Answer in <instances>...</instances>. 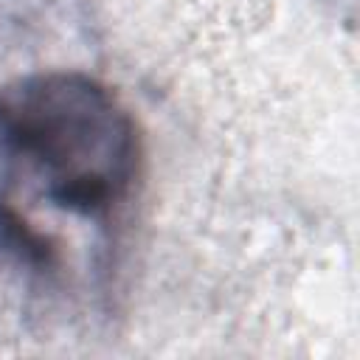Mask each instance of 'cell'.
Wrapping results in <instances>:
<instances>
[{"instance_id": "obj_1", "label": "cell", "mask_w": 360, "mask_h": 360, "mask_svg": "<svg viewBox=\"0 0 360 360\" xmlns=\"http://www.w3.org/2000/svg\"><path fill=\"white\" fill-rule=\"evenodd\" d=\"M0 132L48 169V197L84 217L110 211L138 160L132 118L104 84L82 73H48L20 84L0 101Z\"/></svg>"}, {"instance_id": "obj_2", "label": "cell", "mask_w": 360, "mask_h": 360, "mask_svg": "<svg viewBox=\"0 0 360 360\" xmlns=\"http://www.w3.org/2000/svg\"><path fill=\"white\" fill-rule=\"evenodd\" d=\"M0 245L17 250L31 264H51L53 259V248L48 245V239L31 231L28 222L20 219L8 205H0Z\"/></svg>"}]
</instances>
